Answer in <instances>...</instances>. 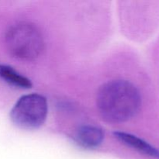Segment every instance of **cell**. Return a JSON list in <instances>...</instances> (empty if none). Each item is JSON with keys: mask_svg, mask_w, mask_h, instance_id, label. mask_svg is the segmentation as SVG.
Returning <instances> with one entry per match:
<instances>
[{"mask_svg": "<svg viewBox=\"0 0 159 159\" xmlns=\"http://www.w3.org/2000/svg\"><path fill=\"white\" fill-rule=\"evenodd\" d=\"M97 108L105 120L123 123L133 118L141 108V98L136 87L127 81L105 84L98 92Z\"/></svg>", "mask_w": 159, "mask_h": 159, "instance_id": "6da1fadb", "label": "cell"}, {"mask_svg": "<svg viewBox=\"0 0 159 159\" xmlns=\"http://www.w3.org/2000/svg\"><path fill=\"white\" fill-rule=\"evenodd\" d=\"M6 45L13 57L23 61H33L43 49V39L34 25L20 23L9 29L6 37Z\"/></svg>", "mask_w": 159, "mask_h": 159, "instance_id": "7a4b0ae2", "label": "cell"}, {"mask_svg": "<svg viewBox=\"0 0 159 159\" xmlns=\"http://www.w3.org/2000/svg\"><path fill=\"white\" fill-rule=\"evenodd\" d=\"M48 110V102L43 96L26 95L17 101L11 110L10 117L17 127L25 130H34L44 123Z\"/></svg>", "mask_w": 159, "mask_h": 159, "instance_id": "3957f363", "label": "cell"}, {"mask_svg": "<svg viewBox=\"0 0 159 159\" xmlns=\"http://www.w3.org/2000/svg\"><path fill=\"white\" fill-rule=\"evenodd\" d=\"M103 138L104 134L102 129L91 125L80 127L75 135L76 143L81 147L88 149L99 147L102 144Z\"/></svg>", "mask_w": 159, "mask_h": 159, "instance_id": "277c9868", "label": "cell"}, {"mask_svg": "<svg viewBox=\"0 0 159 159\" xmlns=\"http://www.w3.org/2000/svg\"><path fill=\"white\" fill-rule=\"evenodd\" d=\"M114 135L116 138L128 147L152 158L159 159V151L144 140L124 132H115Z\"/></svg>", "mask_w": 159, "mask_h": 159, "instance_id": "5b68a950", "label": "cell"}, {"mask_svg": "<svg viewBox=\"0 0 159 159\" xmlns=\"http://www.w3.org/2000/svg\"><path fill=\"white\" fill-rule=\"evenodd\" d=\"M0 77L9 85L21 89H29L32 86L30 80L19 74L12 68L0 65Z\"/></svg>", "mask_w": 159, "mask_h": 159, "instance_id": "8992f818", "label": "cell"}]
</instances>
